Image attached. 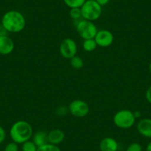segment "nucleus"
Segmentation results:
<instances>
[{"label": "nucleus", "mask_w": 151, "mask_h": 151, "mask_svg": "<svg viewBox=\"0 0 151 151\" xmlns=\"http://www.w3.org/2000/svg\"><path fill=\"white\" fill-rule=\"evenodd\" d=\"M1 24L8 33H17L24 30L26 25V19L22 13L16 10H11L2 16Z\"/></svg>", "instance_id": "obj_1"}, {"label": "nucleus", "mask_w": 151, "mask_h": 151, "mask_svg": "<svg viewBox=\"0 0 151 151\" xmlns=\"http://www.w3.org/2000/svg\"><path fill=\"white\" fill-rule=\"evenodd\" d=\"M9 134L12 142L22 145L32 138L33 134V127L28 122L19 120L12 124Z\"/></svg>", "instance_id": "obj_2"}, {"label": "nucleus", "mask_w": 151, "mask_h": 151, "mask_svg": "<svg viewBox=\"0 0 151 151\" xmlns=\"http://www.w3.org/2000/svg\"><path fill=\"white\" fill-rule=\"evenodd\" d=\"M136 117L132 110L122 109L114 114L113 121L114 124L120 129H129L134 125Z\"/></svg>", "instance_id": "obj_3"}, {"label": "nucleus", "mask_w": 151, "mask_h": 151, "mask_svg": "<svg viewBox=\"0 0 151 151\" xmlns=\"http://www.w3.org/2000/svg\"><path fill=\"white\" fill-rule=\"evenodd\" d=\"M82 17L83 19L94 22L100 18L102 14V7L95 0H86L81 7Z\"/></svg>", "instance_id": "obj_4"}, {"label": "nucleus", "mask_w": 151, "mask_h": 151, "mask_svg": "<svg viewBox=\"0 0 151 151\" xmlns=\"http://www.w3.org/2000/svg\"><path fill=\"white\" fill-rule=\"evenodd\" d=\"M73 22H76L75 24L76 30L82 39L84 40L94 39L98 30L93 22L88 21L83 19L74 20Z\"/></svg>", "instance_id": "obj_5"}, {"label": "nucleus", "mask_w": 151, "mask_h": 151, "mask_svg": "<svg viewBox=\"0 0 151 151\" xmlns=\"http://www.w3.org/2000/svg\"><path fill=\"white\" fill-rule=\"evenodd\" d=\"M68 110L71 115L77 118L85 117L90 112V107L88 103L82 99H75L68 105Z\"/></svg>", "instance_id": "obj_6"}, {"label": "nucleus", "mask_w": 151, "mask_h": 151, "mask_svg": "<svg viewBox=\"0 0 151 151\" xmlns=\"http://www.w3.org/2000/svg\"><path fill=\"white\" fill-rule=\"evenodd\" d=\"M77 44L71 38H65L59 45V52L61 56L67 59H70L77 53Z\"/></svg>", "instance_id": "obj_7"}, {"label": "nucleus", "mask_w": 151, "mask_h": 151, "mask_svg": "<svg viewBox=\"0 0 151 151\" xmlns=\"http://www.w3.org/2000/svg\"><path fill=\"white\" fill-rule=\"evenodd\" d=\"M94 40L99 47H108L113 43L114 36L111 31L106 29H102L97 31Z\"/></svg>", "instance_id": "obj_8"}, {"label": "nucleus", "mask_w": 151, "mask_h": 151, "mask_svg": "<svg viewBox=\"0 0 151 151\" xmlns=\"http://www.w3.org/2000/svg\"><path fill=\"white\" fill-rule=\"evenodd\" d=\"M14 42L10 36H0V55L7 56L14 51Z\"/></svg>", "instance_id": "obj_9"}, {"label": "nucleus", "mask_w": 151, "mask_h": 151, "mask_svg": "<svg viewBox=\"0 0 151 151\" xmlns=\"http://www.w3.org/2000/svg\"><path fill=\"white\" fill-rule=\"evenodd\" d=\"M137 131L145 138L151 139V119L144 118L139 121L136 125Z\"/></svg>", "instance_id": "obj_10"}, {"label": "nucleus", "mask_w": 151, "mask_h": 151, "mask_svg": "<svg viewBox=\"0 0 151 151\" xmlns=\"http://www.w3.org/2000/svg\"><path fill=\"white\" fill-rule=\"evenodd\" d=\"M119 143L112 137H104L99 143L100 151H118Z\"/></svg>", "instance_id": "obj_11"}, {"label": "nucleus", "mask_w": 151, "mask_h": 151, "mask_svg": "<svg viewBox=\"0 0 151 151\" xmlns=\"http://www.w3.org/2000/svg\"><path fill=\"white\" fill-rule=\"evenodd\" d=\"M65 134L61 129H53L47 133V141L48 143L55 145H59L64 141Z\"/></svg>", "instance_id": "obj_12"}, {"label": "nucleus", "mask_w": 151, "mask_h": 151, "mask_svg": "<svg viewBox=\"0 0 151 151\" xmlns=\"http://www.w3.org/2000/svg\"><path fill=\"white\" fill-rule=\"evenodd\" d=\"M32 141L35 143L37 147H40L43 145H45L48 142L47 141V133L43 130H39L36 132L32 136Z\"/></svg>", "instance_id": "obj_13"}, {"label": "nucleus", "mask_w": 151, "mask_h": 151, "mask_svg": "<svg viewBox=\"0 0 151 151\" xmlns=\"http://www.w3.org/2000/svg\"><path fill=\"white\" fill-rule=\"evenodd\" d=\"M82 47L83 50L86 52H92L96 50L97 47V44L94 39H89L85 40L82 43Z\"/></svg>", "instance_id": "obj_14"}, {"label": "nucleus", "mask_w": 151, "mask_h": 151, "mask_svg": "<svg viewBox=\"0 0 151 151\" xmlns=\"http://www.w3.org/2000/svg\"><path fill=\"white\" fill-rule=\"evenodd\" d=\"M71 67L75 70H80L84 66V61L79 56L76 55L70 59Z\"/></svg>", "instance_id": "obj_15"}, {"label": "nucleus", "mask_w": 151, "mask_h": 151, "mask_svg": "<svg viewBox=\"0 0 151 151\" xmlns=\"http://www.w3.org/2000/svg\"><path fill=\"white\" fill-rule=\"evenodd\" d=\"M86 0H63L64 3L69 8H81Z\"/></svg>", "instance_id": "obj_16"}, {"label": "nucleus", "mask_w": 151, "mask_h": 151, "mask_svg": "<svg viewBox=\"0 0 151 151\" xmlns=\"http://www.w3.org/2000/svg\"><path fill=\"white\" fill-rule=\"evenodd\" d=\"M22 151H37L38 147L32 140H28L22 144Z\"/></svg>", "instance_id": "obj_17"}, {"label": "nucleus", "mask_w": 151, "mask_h": 151, "mask_svg": "<svg viewBox=\"0 0 151 151\" xmlns=\"http://www.w3.org/2000/svg\"><path fill=\"white\" fill-rule=\"evenodd\" d=\"M37 151H61V150L58 147V145H55L47 142L45 145L38 147Z\"/></svg>", "instance_id": "obj_18"}, {"label": "nucleus", "mask_w": 151, "mask_h": 151, "mask_svg": "<svg viewBox=\"0 0 151 151\" xmlns=\"http://www.w3.org/2000/svg\"><path fill=\"white\" fill-rule=\"evenodd\" d=\"M69 16L73 21L74 20H79L82 19L81 8H70Z\"/></svg>", "instance_id": "obj_19"}, {"label": "nucleus", "mask_w": 151, "mask_h": 151, "mask_svg": "<svg viewBox=\"0 0 151 151\" xmlns=\"http://www.w3.org/2000/svg\"><path fill=\"white\" fill-rule=\"evenodd\" d=\"M56 115L58 116L63 117L65 116L69 113V110H68V107H65V106L62 105L59 106L56 108Z\"/></svg>", "instance_id": "obj_20"}, {"label": "nucleus", "mask_w": 151, "mask_h": 151, "mask_svg": "<svg viewBox=\"0 0 151 151\" xmlns=\"http://www.w3.org/2000/svg\"><path fill=\"white\" fill-rule=\"evenodd\" d=\"M125 151H142V147L138 142H133L127 146Z\"/></svg>", "instance_id": "obj_21"}, {"label": "nucleus", "mask_w": 151, "mask_h": 151, "mask_svg": "<svg viewBox=\"0 0 151 151\" xmlns=\"http://www.w3.org/2000/svg\"><path fill=\"white\" fill-rule=\"evenodd\" d=\"M4 151H19V145L14 142H9L5 145Z\"/></svg>", "instance_id": "obj_22"}, {"label": "nucleus", "mask_w": 151, "mask_h": 151, "mask_svg": "<svg viewBox=\"0 0 151 151\" xmlns=\"http://www.w3.org/2000/svg\"><path fill=\"white\" fill-rule=\"evenodd\" d=\"M6 139V131L3 127L0 126V144L3 143Z\"/></svg>", "instance_id": "obj_23"}, {"label": "nucleus", "mask_w": 151, "mask_h": 151, "mask_svg": "<svg viewBox=\"0 0 151 151\" xmlns=\"http://www.w3.org/2000/svg\"><path fill=\"white\" fill-rule=\"evenodd\" d=\"M145 98H146L147 101L151 104V85L147 88L145 93Z\"/></svg>", "instance_id": "obj_24"}, {"label": "nucleus", "mask_w": 151, "mask_h": 151, "mask_svg": "<svg viewBox=\"0 0 151 151\" xmlns=\"http://www.w3.org/2000/svg\"><path fill=\"white\" fill-rule=\"evenodd\" d=\"M8 33V32L5 30V27L0 24V36H7Z\"/></svg>", "instance_id": "obj_25"}, {"label": "nucleus", "mask_w": 151, "mask_h": 151, "mask_svg": "<svg viewBox=\"0 0 151 151\" xmlns=\"http://www.w3.org/2000/svg\"><path fill=\"white\" fill-rule=\"evenodd\" d=\"M95 1L99 5H101V7L104 6V5H107L110 2V0H95Z\"/></svg>", "instance_id": "obj_26"}, {"label": "nucleus", "mask_w": 151, "mask_h": 151, "mask_svg": "<svg viewBox=\"0 0 151 151\" xmlns=\"http://www.w3.org/2000/svg\"><path fill=\"white\" fill-rule=\"evenodd\" d=\"M133 113H134V116H135V117H136V119L139 118V117H141V116H142V113H140V111H138V110L134 111L133 112Z\"/></svg>", "instance_id": "obj_27"}, {"label": "nucleus", "mask_w": 151, "mask_h": 151, "mask_svg": "<svg viewBox=\"0 0 151 151\" xmlns=\"http://www.w3.org/2000/svg\"><path fill=\"white\" fill-rule=\"evenodd\" d=\"M146 151H151V142H150L147 145Z\"/></svg>", "instance_id": "obj_28"}, {"label": "nucleus", "mask_w": 151, "mask_h": 151, "mask_svg": "<svg viewBox=\"0 0 151 151\" xmlns=\"http://www.w3.org/2000/svg\"><path fill=\"white\" fill-rule=\"evenodd\" d=\"M148 69H149L150 73H151V62L149 64V66H148Z\"/></svg>", "instance_id": "obj_29"}]
</instances>
